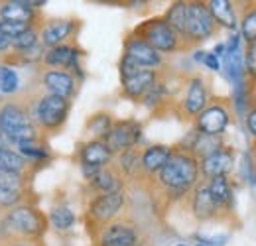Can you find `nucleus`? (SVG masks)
I'll list each match as a JSON object with an SVG mask.
<instances>
[{"label":"nucleus","instance_id":"a18cd8bd","mask_svg":"<svg viewBox=\"0 0 256 246\" xmlns=\"http://www.w3.org/2000/svg\"><path fill=\"white\" fill-rule=\"evenodd\" d=\"M250 162H252V170L256 174V142H250Z\"/></svg>","mask_w":256,"mask_h":246},{"label":"nucleus","instance_id":"c9c22d12","mask_svg":"<svg viewBox=\"0 0 256 246\" xmlns=\"http://www.w3.org/2000/svg\"><path fill=\"white\" fill-rule=\"evenodd\" d=\"M0 26H2V32H4V34L10 38V42H12V40L18 38L22 32L32 28L34 24H24V22H2V20H0Z\"/></svg>","mask_w":256,"mask_h":246},{"label":"nucleus","instance_id":"9d476101","mask_svg":"<svg viewBox=\"0 0 256 246\" xmlns=\"http://www.w3.org/2000/svg\"><path fill=\"white\" fill-rule=\"evenodd\" d=\"M213 94H211V85L203 75H190L186 79V87H184V98L180 102V112L184 118L195 120L205 106L211 102Z\"/></svg>","mask_w":256,"mask_h":246},{"label":"nucleus","instance_id":"f3484780","mask_svg":"<svg viewBox=\"0 0 256 246\" xmlns=\"http://www.w3.org/2000/svg\"><path fill=\"white\" fill-rule=\"evenodd\" d=\"M42 83L46 87V91L56 96H64L67 100L73 98V94L77 92V83L79 79L65 69H48L42 75Z\"/></svg>","mask_w":256,"mask_h":246},{"label":"nucleus","instance_id":"20e7f679","mask_svg":"<svg viewBox=\"0 0 256 246\" xmlns=\"http://www.w3.org/2000/svg\"><path fill=\"white\" fill-rule=\"evenodd\" d=\"M132 34L136 38L144 40L148 46H152L158 54H180V52H190L192 50L180 38V34L164 20V16L142 22Z\"/></svg>","mask_w":256,"mask_h":246},{"label":"nucleus","instance_id":"79ce46f5","mask_svg":"<svg viewBox=\"0 0 256 246\" xmlns=\"http://www.w3.org/2000/svg\"><path fill=\"white\" fill-rule=\"evenodd\" d=\"M246 89H248V102H250V106L256 108V83L246 81Z\"/></svg>","mask_w":256,"mask_h":246},{"label":"nucleus","instance_id":"7ed1b4c3","mask_svg":"<svg viewBox=\"0 0 256 246\" xmlns=\"http://www.w3.org/2000/svg\"><path fill=\"white\" fill-rule=\"evenodd\" d=\"M124 205H126L124 189L112 191V193H100L91 199L85 211V222H87V230L93 236V240L108 222H112L116 216L122 215Z\"/></svg>","mask_w":256,"mask_h":246},{"label":"nucleus","instance_id":"c756f323","mask_svg":"<svg viewBox=\"0 0 256 246\" xmlns=\"http://www.w3.org/2000/svg\"><path fill=\"white\" fill-rule=\"evenodd\" d=\"M48 218H50L52 226L58 228V230H69V228L75 224V213H73L69 207H65V205L54 207Z\"/></svg>","mask_w":256,"mask_h":246},{"label":"nucleus","instance_id":"e433bc0d","mask_svg":"<svg viewBox=\"0 0 256 246\" xmlns=\"http://www.w3.org/2000/svg\"><path fill=\"white\" fill-rule=\"evenodd\" d=\"M118 69H120V81H122V79H128V77L136 75V73H138V71H142L144 67H140V65L134 62V60H130L128 56H124V54H122V60H120Z\"/></svg>","mask_w":256,"mask_h":246},{"label":"nucleus","instance_id":"f257e3e1","mask_svg":"<svg viewBox=\"0 0 256 246\" xmlns=\"http://www.w3.org/2000/svg\"><path fill=\"white\" fill-rule=\"evenodd\" d=\"M150 180L148 187L162 195L166 203L180 201L192 193V189L201 182V172H199V160L192 150L184 146L172 148V156L168 164L162 168L154 178H144Z\"/></svg>","mask_w":256,"mask_h":246},{"label":"nucleus","instance_id":"a19ab883","mask_svg":"<svg viewBox=\"0 0 256 246\" xmlns=\"http://www.w3.org/2000/svg\"><path fill=\"white\" fill-rule=\"evenodd\" d=\"M10 50H12V42H10V38L2 32V26H0V56H6Z\"/></svg>","mask_w":256,"mask_h":246},{"label":"nucleus","instance_id":"9b49d317","mask_svg":"<svg viewBox=\"0 0 256 246\" xmlns=\"http://www.w3.org/2000/svg\"><path fill=\"white\" fill-rule=\"evenodd\" d=\"M188 199H190V211L195 216V220H199V222H209V220L224 222V220H230V216L213 201L205 180H201L193 187L192 193L188 195Z\"/></svg>","mask_w":256,"mask_h":246},{"label":"nucleus","instance_id":"f8f14e48","mask_svg":"<svg viewBox=\"0 0 256 246\" xmlns=\"http://www.w3.org/2000/svg\"><path fill=\"white\" fill-rule=\"evenodd\" d=\"M140 138H142V124L138 120L126 118V120H116L112 124V130L108 132L104 142H106V146L110 148L112 154L118 156L128 148L138 146Z\"/></svg>","mask_w":256,"mask_h":246},{"label":"nucleus","instance_id":"ea45409f","mask_svg":"<svg viewBox=\"0 0 256 246\" xmlns=\"http://www.w3.org/2000/svg\"><path fill=\"white\" fill-rule=\"evenodd\" d=\"M203 63H205V67H207V69H211V71H219V69H221V62H219V58H217V56H213V54H207V56H205V60H203Z\"/></svg>","mask_w":256,"mask_h":246},{"label":"nucleus","instance_id":"2eb2a0df","mask_svg":"<svg viewBox=\"0 0 256 246\" xmlns=\"http://www.w3.org/2000/svg\"><path fill=\"white\" fill-rule=\"evenodd\" d=\"M79 30V22L77 20H50L42 26L40 30V42L44 48H58L67 44V40H71Z\"/></svg>","mask_w":256,"mask_h":246},{"label":"nucleus","instance_id":"1a4fd4ad","mask_svg":"<svg viewBox=\"0 0 256 246\" xmlns=\"http://www.w3.org/2000/svg\"><path fill=\"white\" fill-rule=\"evenodd\" d=\"M144 240L138 222L130 216H116L95 236V246H132Z\"/></svg>","mask_w":256,"mask_h":246},{"label":"nucleus","instance_id":"c03bdc74","mask_svg":"<svg viewBox=\"0 0 256 246\" xmlns=\"http://www.w3.org/2000/svg\"><path fill=\"white\" fill-rule=\"evenodd\" d=\"M224 54H226V46H224V44H217L215 50H213V56L221 58V56H224Z\"/></svg>","mask_w":256,"mask_h":246},{"label":"nucleus","instance_id":"ddd939ff","mask_svg":"<svg viewBox=\"0 0 256 246\" xmlns=\"http://www.w3.org/2000/svg\"><path fill=\"white\" fill-rule=\"evenodd\" d=\"M112 160H114V154L110 152L104 140H89L79 150V162L87 180H91L100 168L112 164Z\"/></svg>","mask_w":256,"mask_h":246},{"label":"nucleus","instance_id":"de8ad7c7","mask_svg":"<svg viewBox=\"0 0 256 246\" xmlns=\"http://www.w3.org/2000/svg\"><path fill=\"white\" fill-rule=\"evenodd\" d=\"M146 242H148V240H146V238H144V240H140V242H138V244H132V246H148V244H146Z\"/></svg>","mask_w":256,"mask_h":246},{"label":"nucleus","instance_id":"cd10ccee","mask_svg":"<svg viewBox=\"0 0 256 246\" xmlns=\"http://www.w3.org/2000/svg\"><path fill=\"white\" fill-rule=\"evenodd\" d=\"M30 160L14 150H0V172L8 174H26L30 168Z\"/></svg>","mask_w":256,"mask_h":246},{"label":"nucleus","instance_id":"8fccbe9b","mask_svg":"<svg viewBox=\"0 0 256 246\" xmlns=\"http://www.w3.org/2000/svg\"><path fill=\"white\" fill-rule=\"evenodd\" d=\"M197 246H205V244H197Z\"/></svg>","mask_w":256,"mask_h":246},{"label":"nucleus","instance_id":"6ab92c4d","mask_svg":"<svg viewBox=\"0 0 256 246\" xmlns=\"http://www.w3.org/2000/svg\"><path fill=\"white\" fill-rule=\"evenodd\" d=\"M158 79H160L158 69H142L136 75L122 79L120 92H122V96H126L130 100H142L144 94L158 83Z\"/></svg>","mask_w":256,"mask_h":246},{"label":"nucleus","instance_id":"72a5a7b5","mask_svg":"<svg viewBox=\"0 0 256 246\" xmlns=\"http://www.w3.org/2000/svg\"><path fill=\"white\" fill-rule=\"evenodd\" d=\"M20 203H24V193H18V191L0 187V211H4V209H14V207H18Z\"/></svg>","mask_w":256,"mask_h":246},{"label":"nucleus","instance_id":"5701e85b","mask_svg":"<svg viewBox=\"0 0 256 246\" xmlns=\"http://www.w3.org/2000/svg\"><path fill=\"white\" fill-rule=\"evenodd\" d=\"M207 8L213 16V20L217 22L219 28L224 30H232L238 26V12H236V2H228V0H211L207 2Z\"/></svg>","mask_w":256,"mask_h":246},{"label":"nucleus","instance_id":"58836bf2","mask_svg":"<svg viewBox=\"0 0 256 246\" xmlns=\"http://www.w3.org/2000/svg\"><path fill=\"white\" fill-rule=\"evenodd\" d=\"M244 124H246V130L250 134V142H256V108L250 106L244 114Z\"/></svg>","mask_w":256,"mask_h":246},{"label":"nucleus","instance_id":"0eeeda50","mask_svg":"<svg viewBox=\"0 0 256 246\" xmlns=\"http://www.w3.org/2000/svg\"><path fill=\"white\" fill-rule=\"evenodd\" d=\"M69 108H71V100L46 92L44 96H40V100L34 106V122L40 130L56 134L67 120Z\"/></svg>","mask_w":256,"mask_h":246},{"label":"nucleus","instance_id":"7c9ffc66","mask_svg":"<svg viewBox=\"0 0 256 246\" xmlns=\"http://www.w3.org/2000/svg\"><path fill=\"white\" fill-rule=\"evenodd\" d=\"M18 87H20L18 73L8 65H0V91L12 94V92L18 91Z\"/></svg>","mask_w":256,"mask_h":246},{"label":"nucleus","instance_id":"393cba45","mask_svg":"<svg viewBox=\"0 0 256 246\" xmlns=\"http://www.w3.org/2000/svg\"><path fill=\"white\" fill-rule=\"evenodd\" d=\"M236 12H238V28L242 42L246 46L256 44V0L240 2V8H236Z\"/></svg>","mask_w":256,"mask_h":246},{"label":"nucleus","instance_id":"a211bd4d","mask_svg":"<svg viewBox=\"0 0 256 246\" xmlns=\"http://www.w3.org/2000/svg\"><path fill=\"white\" fill-rule=\"evenodd\" d=\"M79 58H81V50L75 44H64V46L48 50L44 56V63L52 69H65V71H71L73 75L75 73L81 75Z\"/></svg>","mask_w":256,"mask_h":246},{"label":"nucleus","instance_id":"b1692460","mask_svg":"<svg viewBox=\"0 0 256 246\" xmlns=\"http://www.w3.org/2000/svg\"><path fill=\"white\" fill-rule=\"evenodd\" d=\"M36 10L32 2H2L0 4V20L2 22H24V24H34Z\"/></svg>","mask_w":256,"mask_h":246},{"label":"nucleus","instance_id":"37998d69","mask_svg":"<svg viewBox=\"0 0 256 246\" xmlns=\"http://www.w3.org/2000/svg\"><path fill=\"white\" fill-rule=\"evenodd\" d=\"M10 144H12V140L0 130V150H10Z\"/></svg>","mask_w":256,"mask_h":246},{"label":"nucleus","instance_id":"a878e982","mask_svg":"<svg viewBox=\"0 0 256 246\" xmlns=\"http://www.w3.org/2000/svg\"><path fill=\"white\" fill-rule=\"evenodd\" d=\"M140 160H142V148L134 146V148H128V150L118 154L116 166L126 180H140V176H142Z\"/></svg>","mask_w":256,"mask_h":246},{"label":"nucleus","instance_id":"bb28decb","mask_svg":"<svg viewBox=\"0 0 256 246\" xmlns=\"http://www.w3.org/2000/svg\"><path fill=\"white\" fill-rule=\"evenodd\" d=\"M112 116L108 112H96L93 114L87 124H85V132L93 136V140H104L108 136V132L112 130Z\"/></svg>","mask_w":256,"mask_h":246},{"label":"nucleus","instance_id":"aec40b11","mask_svg":"<svg viewBox=\"0 0 256 246\" xmlns=\"http://www.w3.org/2000/svg\"><path fill=\"white\" fill-rule=\"evenodd\" d=\"M124 176L118 170L116 164H108L104 168H100L95 176L89 180L91 189L95 191L96 195L100 193H112V191H122L124 189Z\"/></svg>","mask_w":256,"mask_h":246},{"label":"nucleus","instance_id":"423d86ee","mask_svg":"<svg viewBox=\"0 0 256 246\" xmlns=\"http://www.w3.org/2000/svg\"><path fill=\"white\" fill-rule=\"evenodd\" d=\"M232 100L230 98H211V102L205 106V110L193 120V128L199 134L205 136H223L228 128V124L232 122Z\"/></svg>","mask_w":256,"mask_h":246},{"label":"nucleus","instance_id":"4468645a","mask_svg":"<svg viewBox=\"0 0 256 246\" xmlns=\"http://www.w3.org/2000/svg\"><path fill=\"white\" fill-rule=\"evenodd\" d=\"M234 160H236V152L232 146L224 144L221 150L213 152L211 156L203 158L199 162V172H201V180L209 182L213 178H228L234 170Z\"/></svg>","mask_w":256,"mask_h":246},{"label":"nucleus","instance_id":"f03ea898","mask_svg":"<svg viewBox=\"0 0 256 246\" xmlns=\"http://www.w3.org/2000/svg\"><path fill=\"white\" fill-rule=\"evenodd\" d=\"M50 218L30 203H22L10 209L0 220V236H24L42 238L48 230Z\"/></svg>","mask_w":256,"mask_h":246},{"label":"nucleus","instance_id":"c85d7f7f","mask_svg":"<svg viewBox=\"0 0 256 246\" xmlns=\"http://www.w3.org/2000/svg\"><path fill=\"white\" fill-rule=\"evenodd\" d=\"M186 8H188V2H174L168 12L164 14V20L174 28V30L180 34V38L186 42ZM188 44V42H186ZM190 46V44H188ZM192 48V46H190Z\"/></svg>","mask_w":256,"mask_h":246},{"label":"nucleus","instance_id":"09e8293b","mask_svg":"<svg viewBox=\"0 0 256 246\" xmlns=\"http://www.w3.org/2000/svg\"><path fill=\"white\" fill-rule=\"evenodd\" d=\"M176 246H188L186 242H180V244H176Z\"/></svg>","mask_w":256,"mask_h":246},{"label":"nucleus","instance_id":"473e14b6","mask_svg":"<svg viewBox=\"0 0 256 246\" xmlns=\"http://www.w3.org/2000/svg\"><path fill=\"white\" fill-rule=\"evenodd\" d=\"M38 38H40V30H38L36 26H32V28H28L26 32H22L18 38L12 40V50H14V52L30 50V48H34V46L38 44Z\"/></svg>","mask_w":256,"mask_h":246},{"label":"nucleus","instance_id":"412c9836","mask_svg":"<svg viewBox=\"0 0 256 246\" xmlns=\"http://www.w3.org/2000/svg\"><path fill=\"white\" fill-rule=\"evenodd\" d=\"M172 156V146H164V144H154L148 148H142V160H140V168H142V176L144 178H154L162 168L168 164Z\"/></svg>","mask_w":256,"mask_h":246},{"label":"nucleus","instance_id":"4c0bfd02","mask_svg":"<svg viewBox=\"0 0 256 246\" xmlns=\"http://www.w3.org/2000/svg\"><path fill=\"white\" fill-rule=\"evenodd\" d=\"M2 246H42V238H24V236H0Z\"/></svg>","mask_w":256,"mask_h":246},{"label":"nucleus","instance_id":"dca6fc26","mask_svg":"<svg viewBox=\"0 0 256 246\" xmlns=\"http://www.w3.org/2000/svg\"><path fill=\"white\" fill-rule=\"evenodd\" d=\"M124 56L138 63L144 69H158L164 65V58L158 54L152 46H148L144 40L136 38L134 34H130L124 40Z\"/></svg>","mask_w":256,"mask_h":246},{"label":"nucleus","instance_id":"6e6552de","mask_svg":"<svg viewBox=\"0 0 256 246\" xmlns=\"http://www.w3.org/2000/svg\"><path fill=\"white\" fill-rule=\"evenodd\" d=\"M219 30L221 28L213 20V16L207 8V2H188V8H186V42L192 46V50L197 44L217 36Z\"/></svg>","mask_w":256,"mask_h":246},{"label":"nucleus","instance_id":"2f4dec72","mask_svg":"<svg viewBox=\"0 0 256 246\" xmlns=\"http://www.w3.org/2000/svg\"><path fill=\"white\" fill-rule=\"evenodd\" d=\"M26 184H28V176L26 174H8V172H0V187L4 189H12L18 193H26Z\"/></svg>","mask_w":256,"mask_h":246},{"label":"nucleus","instance_id":"4be33fe9","mask_svg":"<svg viewBox=\"0 0 256 246\" xmlns=\"http://www.w3.org/2000/svg\"><path fill=\"white\" fill-rule=\"evenodd\" d=\"M207 187H209L213 201L232 218L234 215V189H232L230 180L228 178H213L207 182Z\"/></svg>","mask_w":256,"mask_h":246},{"label":"nucleus","instance_id":"39448f33","mask_svg":"<svg viewBox=\"0 0 256 246\" xmlns=\"http://www.w3.org/2000/svg\"><path fill=\"white\" fill-rule=\"evenodd\" d=\"M0 130L12 140V144H20V142H34L40 140L38 134V126L30 118V114L14 102H8L0 108Z\"/></svg>","mask_w":256,"mask_h":246},{"label":"nucleus","instance_id":"49530a36","mask_svg":"<svg viewBox=\"0 0 256 246\" xmlns=\"http://www.w3.org/2000/svg\"><path fill=\"white\" fill-rule=\"evenodd\" d=\"M205 56H207V52H195V62H201L203 63V60H205Z\"/></svg>","mask_w":256,"mask_h":246},{"label":"nucleus","instance_id":"f704fd0d","mask_svg":"<svg viewBox=\"0 0 256 246\" xmlns=\"http://www.w3.org/2000/svg\"><path fill=\"white\" fill-rule=\"evenodd\" d=\"M244 71H246V81L256 83V44H248L244 48Z\"/></svg>","mask_w":256,"mask_h":246}]
</instances>
